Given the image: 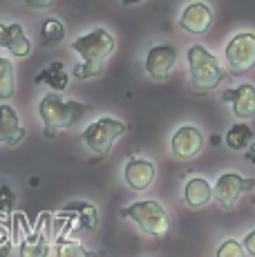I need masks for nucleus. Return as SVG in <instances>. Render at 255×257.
<instances>
[{
  "instance_id": "f257e3e1",
  "label": "nucleus",
  "mask_w": 255,
  "mask_h": 257,
  "mask_svg": "<svg viewBox=\"0 0 255 257\" xmlns=\"http://www.w3.org/2000/svg\"><path fill=\"white\" fill-rule=\"evenodd\" d=\"M72 49L83 58V63H78L72 72V76L76 81H87V78L101 76L103 70H105V61L114 54L116 49V41L107 29L96 27L92 32L78 36L74 43H72Z\"/></svg>"
},
{
  "instance_id": "f03ea898",
  "label": "nucleus",
  "mask_w": 255,
  "mask_h": 257,
  "mask_svg": "<svg viewBox=\"0 0 255 257\" xmlns=\"http://www.w3.org/2000/svg\"><path fill=\"white\" fill-rule=\"evenodd\" d=\"M94 110V105L81 101H65L58 92H47L43 101L38 103V114L43 118V135L45 139H54L61 130L74 127L87 112Z\"/></svg>"
},
{
  "instance_id": "7ed1b4c3",
  "label": "nucleus",
  "mask_w": 255,
  "mask_h": 257,
  "mask_svg": "<svg viewBox=\"0 0 255 257\" xmlns=\"http://www.w3.org/2000/svg\"><path fill=\"white\" fill-rule=\"evenodd\" d=\"M99 210L90 201H70L54 215V237L56 239H72V237L92 235L99 228Z\"/></svg>"
},
{
  "instance_id": "20e7f679",
  "label": "nucleus",
  "mask_w": 255,
  "mask_h": 257,
  "mask_svg": "<svg viewBox=\"0 0 255 257\" xmlns=\"http://www.w3.org/2000/svg\"><path fill=\"white\" fill-rule=\"evenodd\" d=\"M186 61H188L190 72V87L195 94H208L217 90V85L226 78L222 63L217 61L215 54H210L204 45H190L186 52Z\"/></svg>"
},
{
  "instance_id": "39448f33",
  "label": "nucleus",
  "mask_w": 255,
  "mask_h": 257,
  "mask_svg": "<svg viewBox=\"0 0 255 257\" xmlns=\"http://www.w3.org/2000/svg\"><path fill=\"white\" fill-rule=\"evenodd\" d=\"M119 215L123 217V219L135 221V224L139 226V230H144L146 235L155 237V239L166 237V233H168V228H170L168 212H166V208L157 199L135 201V204L121 208Z\"/></svg>"
},
{
  "instance_id": "423d86ee",
  "label": "nucleus",
  "mask_w": 255,
  "mask_h": 257,
  "mask_svg": "<svg viewBox=\"0 0 255 257\" xmlns=\"http://www.w3.org/2000/svg\"><path fill=\"white\" fill-rule=\"evenodd\" d=\"M128 132V123L119 121L114 116H101L96 121H92L90 125L83 130V141L90 148L92 155H96L99 159L110 155V150L114 148V143L119 137H123Z\"/></svg>"
},
{
  "instance_id": "0eeeda50",
  "label": "nucleus",
  "mask_w": 255,
  "mask_h": 257,
  "mask_svg": "<svg viewBox=\"0 0 255 257\" xmlns=\"http://www.w3.org/2000/svg\"><path fill=\"white\" fill-rule=\"evenodd\" d=\"M224 58H226L228 72L235 76H242L255 67V34L242 32L235 34L224 47Z\"/></svg>"
},
{
  "instance_id": "6e6552de",
  "label": "nucleus",
  "mask_w": 255,
  "mask_h": 257,
  "mask_svg": "<svg viewBox=\"0 0 255 257\" xmlns=\"http://www.w3.org/2000/svg\"><path fill=\"white\" fill-rule=\"evenodd\" d=\"M255 179H246V177L237 175V172H222L217 177V184L213 186V197L217 199L219 208L233 210L235 204L239 201V197L244 192L253 190Z\"/></svg>"
},
{
  "instance_id": "1a4fd4ad",
  "label": "nucleus",
  "mask_w": 255,
  "mask_h": 257,
  "mask_svg": "<svg viewBox=\"0 0 255 257\" xmlns=\"http://www.w3.org/2000/svg\"><path fill=\"white\" fill-rule=\"evenodd\" d=\"M52 212H43L36 226H32L29 235L21 241V257H47L50 253V230H52Z\"/></svg>"
},
{
  "instance_id": "9d476101",
  "label": "nucleus",
  "mask_w": 255,
  "mask_h": 257,
  "mask_svg": "<svg viewBox=\"0 0 255 257\" xmlns=\"http://www.w3.org/2000/svg\"><path fill=\"white\" fill-rule=\"evenodd\" d=\"M204 150V135L197 125H181L170 139V152L179 161H193Z\"/></svg>"
},
{
  "instance_id": "9b49d317",
  "label": "nucleus",
  "mask_w": 255,
  "mask_h": 257,
  "mask_svg": "<svg viewBox=\"0 0 255 257\" xmlns=\"http://www.w3.org/2000/svg\"><path fill=\"white\" fill-rule=\"evenodd\" d=\"M175 63H177V49L166 43V45H155L148 49L144 67L150 78L164 81V78H168V74L173 72Z\"/></svg>"
},
{
  "instance_id": "f8f14e48",
  "label": "nucleus",
  "mask_w": 255,
  "mask_h": 257,
  "mask_svg": "<svg viewBox=\"0 0 255 257\" xmlns=\"http://www.w3.org/2000/svg\"><path fill=\"white\" fill-rule=\"evenodd\" d=\"M157 177V168L150 159H144V157H130L125 161L123 168V179L130 190L141 192V190H148L153 186Z\"/></svg>"
},
{
  "instance_id": "ddd939ff",
  "label": "nucleus",
  "mask_w": 255,
  "mask_h": 257,
  "mask_svg": "<svg viewBox=\"0 0 255 257\" xmlns=\"http://www.w3.org/2000/svg\"><path fill=\"white\" fill-rule=\"evenodd\" d=\"M213 9L208 7L206 3H190L184 7V12H181L179 16V25L181 29H186L188 34H197V36H202L206 34L210 27H213Z\"/></svg>"
},
{
  "instance_id": "4468645a",
  "label": "nucleus",
  "mask_w": 255,
  "mask_h": 257,
  "mask_svg": "<svg viewBox=\"0 0 255 257\" xmlns=\"http://www.w3.org/2000/svg\"><path fill=\"white\" fill-rule=\"evenodd\" d=\"M222 101L228 103L233 114L237 118L255 116V85L253 83H242L239 87L226 90L222 94Z\"/></svg>"
},
{
  "instance_id": "2eb2a0df",
  "label": "nucleus",
  "mask_w": 255,
  "mask_h": 257,
  "mask_svg": "<svg viewBox=\"0 0 255 257\" xmlns=\"http://www.w3.org/2000/svg\"><path fill=\"white\" fill-rule=\"evenodd\" d=\"M0 47H7L14 56L25 58L32 52V41L27 38L21 23H12V25L0 23Z\"/></svg>"
},
{
  "instance_id": "dca6fc26",
  "label": "nucleus",
  "mask_w": 255,
  "mask_h": 257,
  "mask_svg": "<svg viewBox=\"0 0 255 257\" xmlns=\"http://www.w3.org/2000/svg\"><path fill=\"white\" fill-rule=\"evenodd\" d=\"M25 139V127L21 125L18 112L9 103L0 105V143L5 146H21Z\"/></svg>"
},
{
  "instance_id": "f3484780",
  "label": "nucleus",
  "mask_w": 255,
  "mask_h": 257,
  "mask_svg": "<svg viewBox=\"0 0 255 257\" xmlns=\"http://www.w3.org/2000/svg\"><path fill=\"white\" fill-rule=\"evenodd\" d=\"M213 199V186L208 184V179L204 177H190L184 186V201L188 208L199 210L206 208Z\"/></svg>"
},
{
  "instance_id": "a211bd4d",
  "label": "nucleus",
  "mask_w": 255,
  "mask_h": 257,
  "mask_svg": "<svg viewBox=\"0 0 255 257\" xmlns=\"http://www.w3.org/2000/svg\"><path fill=\"white\" fill-rule=\"evenodd\" d=\"M36 83L38 85H50L52 92L61 94L67 85H70V76H67V72H65V67H63L61 61H54L43 72L36 74Z\"/></svg>"
},
{
  "instance_id": "6ab92c4d",
  "label": "nucleus",
  "mask_w": 255,
  "mask_h": 257,
  "mask_svg": "<svg viewBox=\"0 0 255 257\" xmlns=\"http://www.w3.org/2000/svg\"><path fill=\"white\" fill-rule=\"evenodd\" d=\"M253 127L246 125V123H235V125L228 127L226 132V146L230 148V150H246L248 146L253 143Z\"/></svg>"
},
{
  "instance_id": "aec40b11",
  "label": "nucleus",
  "mask_w": 255,
  "mask_h": 257,
  "mask_svg": "<svg viewBox=\"0 0 255 257\" xmlns=\"http://www.w3.org/2000/svg\"><path fill=\"white\" fill-rule=\"evenodd\" d=\"M63 38H65V27H63V23L56 21V18H45L41 25V47L56 45Z\"/></svg>"
},
{
  "instance_id": "412c9836",
  "label": "nucleus",
  "mask_w": 255,
  "mask_h": 257,
  "mask_svg": "<svg viewBox=\"0 0 255 257\" xmlns=\"http://www.w3.org/2000/svg\"><path fill=\"white\" fill-rule=\"evenodd\" d=\"M16 92V78H14V65L9 58L0 56V101H9Z\"/></svg>"
},
{
  "instance_id": "4be33fe9",
  "label": "nucleus",
  "mask_w": 255,
  "mask_h": 257,
  "mask_svg": "<svg viewBox=\"0 0 255 257\" xmlns=\"http://www.w3.org/2000/svg\"><path fill=\"white\" fill-rule=\"evenodd\" d=\"M56 257H103V255L94 253V250H87L76 239H58Z\"/></svg>"
},
{
  "instance_id": "5701e85b",
  "label": "nucleus",
  "mask_w": 255,
  "mask_h": 257,
  "mask_svg": "<svg viewBox=\"0 0 255 257\" xmlns=\"http://www.w3.org/2000/svg\"><path fill=\"white\" fill-rule=\"evenodd\" d=\"M12 215H0V257H7L9 253H12V246H14Z\"/></svg>"
},
{
  "instance_id": "b1692460",
  "label": "nucleus",
  "mask_w": 255,
  "mask_h": 257,
  "mask_svg": "<svg viewBox=\"0 0 255 257\" xmlns=\"http://www.w3.org/2000/svg\"><path fill=\"white\" fill-rule=\"evenodd\" d=\"M32 226L27 224V217L23 212H14L12 215V237H14V244H21L23 239L29 235Z\"/></svg>"
},
{
  "instance_id": "393cba45",
  "label": "nucleus",
  "mask_w": 255,
  "mask_h": 257,
  "mask_svg": "<svg viewBox=\"0 0 255 257\" xmlns=\"http://www.w3.org/2000/svg\"><path fill=\"white\" fill-rule=\"evenodd\" d=\"M215 257H246V250H244V246H242V241H237V239H224L222 244H219V248H217V255Z\"/></svg>"
},
{
  "instance_id": "a878e982",
  "label": "nucleus",
  "mask_w": 255,
  "mask_h": 257,
  "mask_svg": "<svg viewBox=\"0 0 255 257\" xmlns=\"http://www.w3.org/2000/svg\"><path fill=\"white\" fill-rule=\"evenodd\" d=\"M16 206V192L7 184H0V215H12Z\"/></svg>"
},
{
  "instance_id": "bb28decb",
  "label": "nucleus",
  "mask_w": 255,
  "mask_h": 257,
  "mask_svg": "<svg viewBox=\"0 0 255 257\" xmlns=\"http://www.w3.org/2000/svg\"><path fill=\"white\" fill-rule=\"evenodd\" d=\"M242 246H244V250H246L248 255L255 257V230L246 233V237H244V241H242Z\"/></svg>"
},
{
  "instance_id": "cd10ccee",
  "label": "nucleus",
  "mask_w": 255,
  "mask_h": 257,
  "mask_svg": "<svg viewBox=\"0 0 255 257\" xmlns=\"http://www.w3.org/2000/svg\"><path fill=\"white\" fill-rule=\"evenodd\" d=\"M29 7H50L54 0H25Z\"/></svg>"
},
{
  "instance_id": "c85d7f7f",
  "label": "nucleus",
  "mask_w": 255,
  "mask_h": 257,
  "mask_svg": "<svg viewBox=\"0 0 255 257\" xmlns=\"http://www.w3.org/2000/svg\"><path fill=\"white\" fill-rule=\"evenodd\" d=\"M246 161H248V164H253V166H255V141L246 148Z\"/></svg>"
},
{
  "instance_id": "c756f323",
  "label": "nucleus",
  "mask_w": 255,
  "mask_h": 257,
  "mask_svg": "<svg viewBox=\"0 0 255 257\" xmlns=\"http://www.w3.org/2000/svg\"><path fill=\"white\" fill-rule=\"evenodd\" d=\"M123 5H139V3H144V0H121Z\"/></svg>"
}]
</instances>
